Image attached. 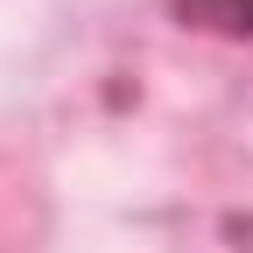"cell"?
<instances>
[{
  "label": "cell",
  "instance_id": "cell-1",
  "mask_svg": "<svg viewBox=\"0 0 253 253\" xmlns=\"http://www.w3.org/2000/svg\"><path fill=\"white\" fill-rule=\"evenodd\" d=\"M176 14L218 36H253V0H176Z\"/></svg>",
  "mask_w": 253,
  "mask_h": 253
}]
</instances>
